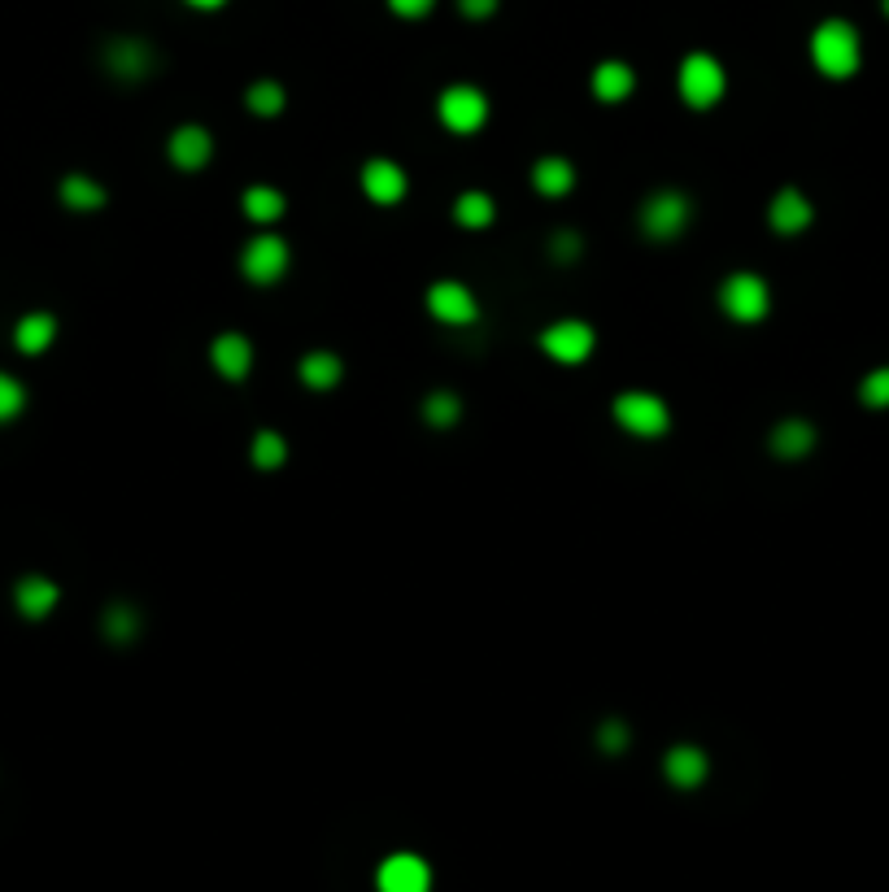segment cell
I'll return each mask as SVG.
<instances>
[{
  "label": "cell",
  "instance_id": "cell-1",
  "mask_svg": "<svg viewBox=\"0 0 889 892\" xmlns=\"http://www.w3.org/2000/svg\"><path fill=\"white\" fill-rule=\"evenodd\" d=\"M859 57H864V48H859V31L851 22L829 18V22L815 26V35H811V62H815L820 75L851 79L859 70Z\"/></svg>",
  "mask_w": 889,
  "mask_h": 892
},
{
  "label": "cell",
  "instance_id": "cell-2",
  "mask_svg": "<svg viewBox=\"0 0 889 892\" xmlns=\"http://www.w3.org/2000/svg\"><path fill=\"white\" fill-rule=\"evenodd\" d=\"M724 88H729V75L724 66L711 57V53H689L680 62V75H676V92L689 110H711L724 101Z\"/></svg>",
  "mask_w": 889,
  "mask_h": 892
},
{
  "label": "cell",
  "instance_id": "cell-3",
  "mask_svg": "<svg viewBox=\"0 0 889 892\" xmlns=\"http://www.w3.org/2000/svg\"><path fill=\"white\" fill-rule=\"evenodd\" d=\"M611 410H615V423H620L629 436H636V441H658V436H667V427H671V410H667V401L654 397V392H620Z\"/></svg>",
  "mask_w": 889,
  "mask_h": 892
},
{
  "label": "cell",
  "instance_id": "cell-4",
  "mask_svg": "<svg viewBox=\"0 0 889 892\" xmlns=\"http://www.w3.org/2000/svg\"><path fill=\"white\" fill-rule=\"evenodd\" d=\"M720 310H724L733 323H759V319H767V310H771V288H767V279H759L755 270L729 275L724 288H720Z\"/></svg>",
  "mask_w": 889,
  "mask_h": 892
},
{
  "label": "cell",
  "instance_id": "cell-5",
  "mask_svg": "<svg viewBox=\"0 0 889 892\" xmlns=\"http://www.w3.org/2000/svg\"><path fill=\"white\" fill-rule=\"evenodd\" d=\"M689 219H693V205H689V197L676 192V188L649 192V197L641 201V231H645L649 239H676V235L689 226Z\"/></svg>",
  "mask_w": 889,
  "mask_h": 892
},
{
  "label": "cell",
  "instance_id": "cell-6",
  "mask_svg": "<svg viewBox=\"0 0 889 892\" xmlns=\"http://www.w3.org/2000/svg\"><path fill=\"white\" fill-rule=\"evenodd\" d=\"M436 113H441L445 131H454V135H476V131L489 122V97H485L476 83H454V88L441 92Z\"/></svg>",
  "mask_w": 889,
  "mask_h": 892
},
{
  "label": "cell",
  "instance_id": "cell-7",
  "mask_svg": "<svg viewBox=\"0 0 889 892\" xmlns=\"http://www.w3.org/2000/svg\"><path fill=\"white\" fill-rule=\"evenodd\" d=\"M288 261H292V253H288L284 235H254L241 253V270L249 283H279L288 275Z\"/></svg>",
  "mask_w": 889,
  "mask_h": 892
},
{
  "label": "cell",
  "instance_id": "cell-8",
  "mask_svg": "<svg viewBox=\"0 0 889 892\" xmlns=\"http://www.w3.org/2000/svg\"><path fill=\"white\" fill-rule=\"evenodd\" d=\"M427 310H432V319L445 323V327H467V323L480 319V305H476L471 288H467V283H454V279H441V283L427 288Z\"/></svg>",
  "mask_w": 889,
  "mask_h": 892
},
{
  "label": "cell",
  "instance_id": "cell-9",
  "mask_svg": "<svg viewBox=\"0 0 889 892\" xmlns=\"http://www.w3.org/2000/svg\"><path fill=\"white\" fill-rule=\"evenodd\" d=\"M593 344H598V335H593L589 323H580V319H563V323H549V327L541 332V348H545L554 361H563V366L585 361V357L593 353Z\"/></svg>",
  "mask_w": 889,
  "mask_h": 892
},
{
  "label": "cell",
  "instance_id": "cell-10",
  "mask_svg": "<svg viewBox=\"0 0 889 892\" xmlns=\"http://www.w3.org/2000/svg\"><path fill=\"white\" fill-rule=\"evenodd\" d=\"M166 153H170V161H175L184 175L205 170V166H210V157H214V135H210L201 122H184V126H175V135H170V144H166Z\"/></svg>",
  "mask_w": 889,
  "mask_h": 892
},
{
  "label": "cell",
  "instance_id": "cell-11",
  "mask_svg": "<svg viewBox=\"0 0 889 892\" xmlns=\"http://www.w3.org/2000/svg\"><path fill=\"white\" fill-rule=\"evenodd\" d=\"M405 188H410V179H405V170H401L392 157H371V161L363 166V192H367V201H376V205H397V201L405 197Z\"/></svg>",
  "mask_w": 889,
  "mask_h": 892
},
{
  "label": "cell",
  "instance_id": "cell-12",
  "mask_svg": "<svg viewBox=\"0 0 889 892\" xmlns=\"http://www.w3.org/2000/svg\"><path fill=\"white\" fill-rule=\"evenodd\" d=\"M376 884H380V892H427L432 889V871L414 854H392V858H384Z\"/></svg>",
  "mask_w": 889,
  "mask_h": 892
},
{
  "label": "cell",
  "instance_id": "cell-13",
  "mask_svg": "<svg viewBox=\"0 0 889 892\" xmlns=\"http://www.w3.org/2000/svg\"><path fill=\"white\" fill-rule=\"evenodd\" d=\"M210 361H214V370H219L223 379H232V383L249 379V370H254V344H249V335L223 332L210 344Z\"/></svg>",
  "mask_w": 889,
  "mask_h": 892
},
{
  "label": "cell",
  "instance_id": "cell-14",
  "mask_svg": "<svg viewBox=\"0 0 889 892\" xmlns=\"http://www.w3.org/2000/svg\"><path fill=\"white\" fill-rule=\"evenodd\" d=\"M811 219H815V210H811V201L798 188H780L771 197V205H767V223L780 235H802L811 226Z\"/></svg>",
  "mask_w": 889,
  "mask_h": 892
},
{
  "label": "cell",
  "instance_id": "cell-15",
  "mask_svg": "<svg viewBox=\"0 0 889 892\" xmlns=\"http://www.w3.org/2000/svg\"><path fill=\"white\" fill-rule=\"evenodd\" d=\"M57 601H62V588H57L53 579H44V575H26V579H18V588H13V605H18V614L31 618V623L48 618Z\"/></svg>",
  "mask_w": 889,
  "mask_h": 892
},
{
  "label": "cell",
  "instance_id": "cell-16",
  "mask_svg": "<svg viewBox=\"0 0 889 892\" xmlns=\"http://www.w3.org/2000/svg\"><path fill=\"white\" fill-rule=\"evenodd\" d=\"M105 66L119 75V79H144V75H153L157 70V53L144 44V40H114L110 48H105Z\"/></svg>",
  "mask_w": 889,
  "mask_h": 892
},
{
  "label": "cell",
  "instance_id": "cell-17",
  "mask_svg": "<svg viewBox=\"0 0 889 892\" xmlns=\"http://www.w3.org/2000/svg\"><path fill=\"white\" fill-rule=\"evenodd\" d=\"M636 88V75L629 62H602L598 70H593V97L602 101V105H620V101H629Z\"/></svg>",
  "mask_w": 889,
  "mask_h": 892
},
{
  "label": "cell",
  "instance_id": "cell-18",
  "mask_svg": "<svg viewBox=\"0 0 889 892\" xmlns=\"http://www.w3.org/2000/svg\"><path fill=\"white\" fill-rule=\"evenodd\" d=\"M707 754L698 749V745H676V749H667V758H663V771H667V780L676 783V788H698V783L707 780Z\"/></svg>",
  "mask_w": 889,
  "mask_h": 892
},
{
  "label": "cell",
  "instance_id": "cell-19",
  "mask_svg": "<svg viewBox=\"0 0 889 892\" xmlns=\"http://www.w3.org/2000/svg\"><path fill=\"white\" fill-rule=\"evenodd\" d=\"M767 448H771L776 457H785V461L807 457V453L815 448V427H811V423H802V419H785V423H776V427H771Z\"/></svg>",
  "mask_w": 889,
  "mask_h": 892
},
{
  "label": "cell",
  "instance_id": "cell-20",
  "mask_svg": "<svg viewBox=\"0 0 889 892\" xmlns=\"http://www.w3.org/2000/svg\"><path fill=\"white\" fill-rule=\"evenodd\" d=\"M297 375H301V383H305V388L327 392V388H336V383L345 379V361H341L336 353L319 348V353H305V357L297 361Z\"/></svg>",
  "mask_w": 889,
  "mask_h": 892
},
{
  "label": "cell",
  "instance_id": "cell-21",
  "mask_svg": "<svg viewBox=\"0 0 889 892\" xmlns=\"http://www.w3.org/2000/svg\"><path fill=\"white\" fill-rule=\"evenodd\" d=\"M532 188L541 192V197H567L571 188H576V166L567 161V157H541L536 166H532Z\"/></svg>",
  "mask_w": 889,
  "mask_h": 892
},
{
  "label": "cell",
  "instance_id": "cell-22",
  "mask_svg": "<svg viewBox=\"0 0 889 892\" xmlns=\"http://www.w3.org/2000/svg\"><path fill=\"white\" fill-rule=\"evenodd\" d=\"M493 219H498V205L489 192H463L454 201V223L467 231H485V226H493Z\"/></svg>",
  "mask_w": 889,
  "mask_h": 892
},
{
  "label": "cell",
  "instance_id": "cell-23",
  "mask_svg": "<svg viewBox=\"0 0 889 892\" xmlns=\"http://www.w3.org/2000/svg\"><path fill=\"white\" fill-rule=\"evenodd\" d=\"M13 339H18L22 353H44L57 339V319L53 314H26V319H18Z\"/></svg>",
  "mask_w": 889,
  "mask_h": 892
},
{
  "label": "cell",
  "instance_id": "cell-24",
  "mask_svg": "<svg viewBox=\"0 0 889 892\" xmlns=\"http://www.w3.org/2000/svg\"><path fill=\"white\" fill-rule=\"evenodd\" d=\"M57 192H62L66 210H101L105 205V188L97 179H88V175H66Z\"/></svg>",
  "mask_w": 889,
  "mask_h": 892
},
{
  "label": "cell",
  "instance_id": "cell-25",
  "mask_svg": "<svg viewBox=\"0 0 889 892\" xmlns=\"http://www.w3.org/2000/svg\"><path fill=\"white\" fill-rule=\"evenodd\" d=\"M101 632H105V640H114V645H131V640L140 636V610L127 605V601L110 605L105 618H101Z\"/></svg>",
  "mask_w": 889,
  "mask_h": 892
},
{
  "label": "cell",
  "instance_id": "cell-26",
  "mask_svg": "<svg viewBox=\"0 0 889 892\" xmlns=\"http://www.w3.org/2000/svg\"><path fill=\"white\" fill-rule=\"evenodd\" d=\"M245 214H249L254 223H275V219L284 214V192L270 188V183L245 188Z\"/></svg>",
  "mask_w": 889,
  "mask_h": 892
},
{
  "label": "cell",
  "instance_id": "cell-27",
  "mask_svg": "<svg viewBox=\"0 0 889 892\" xmlns=\"http://www.w3.org/2000/svg\"><path fill=\"white\" fill-rule=\"evenodd\" d=\"M458 419H463L458 392H432V397L423 401V423H432V427H454Z\"/></svg>",
  "mask_w": 889,
  "mask_h": 892
},
{
  "label": "cell",
  "instance_id": "cell-28",
  "mask_svg": "<svg viewBox=\"0 0 889 892\" xmlns=\"http://www.w3.org/2000/svg\"><path fill=\"white\" fill-rule=\"evenodd\" d=\"M284 83H275V79H257L254 88L245 92V105H249V113H257V118H270V113L284 110Z\"/></svg>",
  "mask_w": 889,
  "mask_h": 892
},
{
  "label": "cell",
  "instance_id": "cell-29",
  "mask_svg": "<svg viewBox=\"0 0 889 892\" xmlns=\"http://www.w3.org/2000/svg\"><path fill=\"white\" fill-rule=\"evenodd\" d=\"M288 457V441L279 432H257L254 436V466L257 470H279Z\"/></svg>",
  "mask_w": 889,
  "mask_h": 892
},
{
  "label": "cell",
  "instance_id": "cell-30",
  "mask_svg": "<svg viewBox=\"0 0 889 892\" xmlns=\"http://www.w3.org/2000/svg\"><path fill=\"white\" fill-rule=\"evenodd\" d=\"M859 401H864L868 410H889V366H877V370L864 375V383H859Z\"/></svg>",
  "mask_w": 889,
  "mask_h": 892
},
{
  "label": "cell",
  "instance_id": "cell-31",
  "mask_svg": "<svg viewBox=\"0 0 889 892\" xmlns=\"http://www.w3.org/2000/svg\"><path fill=\"white\" fill-rule=\"evenodd\" d=\"M22 410H26V388H22L13 375H4V370H0V423L18 419Z\"/></svg>",
  "mask_w": 889,
  "mask_h": 892
},
{
  "label": "cell",
  "instance_id": "cell-32",
  "mask_svg": "<svg viewBox=\"0 0 889 892\" xmlns=\"http://www.w3.org/2000/svg\"><path fill=\"white\" fill-rule=\"evenodd\" d=\"M598 745H602L607 754H620V749L629 745V727H624L620 718H607V723H602V732H598Z\"/></svg>",
  "mask_w": 889,
  "mask_h": 892
},
{
  "label": "cell",
  "instance_id": "cell-33",
  "mask_svg": "<svg viewBox=\"0 0 889 892\" xmlns=\"http://www.w3.org/2000/svg\"><path fill=\"white\" fill-rule=\"evenodd\" d=\"M549 253H554L558 261H571V257L580 253V235H576V231H558V235L549 239Z\"/></svg>",
  "mask_w": 889,
  "mask_h": 892
},
{
  "label": "cell",
  "instance_id": "cell-34",
  "mask_svg": "<svg viewBox=\"0 0 889 892\" xmlns=\"http://www.w3.org/2000/svg\"><path fill=\"white\" fill-rule=\"evenodd\" d=\"M432 4H436V0H388V9H392L397 18H423Z\"/></svg>",
  "mask_w": 889,
  "mask_h": 892
},
{
  "label": "cell",
  "instance_id": "cell-35",
  "mask_svg": "<svg viewBox=\"0 0 889 892\" xmlns=\"http://www.w3.org/2000/svg\"><path fill=\"white\" fill-rule=\"evenodd\" d=\"M458 9H463L467 18H489V13L498 9V0H458Z\"/></svg>",
  "mask_w": 889,
  "mask_h": 892
},
{
  "label": "cell",
  "instance_id": "cell-36",
  "mask_svg": "<svg viewBox=\"0 0 889 892\" xmlns=\"http://www.w3.org/2000/svg\"><path fill=\"white\" fill-rule=\"evenodd\" d=\"M192 9H219V4H227V0H188Z\"/></svg>",
  "mask_w": 889,
  "mask_h": 892
},
{
  "label": "cell",
  "instance_id": "cell-37",
  "mask_svg": "<svg viewBox=\"0 0 889 892\" xmlns=\"http://www.w3.org/2000/svg\"><path fill=\"white\" fill-rule=\"evenodd\" d=\"M886 13H889V0H886Z\"/></svg>",
  "mask_w": 889,
  "mask_h": 892
}]
</instances>
